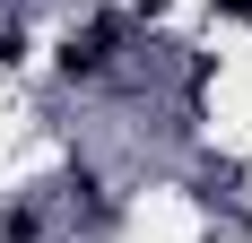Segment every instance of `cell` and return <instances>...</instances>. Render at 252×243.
Masks as SVG:
<instances>
[{
    "label": "cell",
    "mask_w": 252,
    "mask_h": 243,
    "mask_svg": "<svg viewBox=\"0 0 252 243\" xmlns=\"http://www.w3.org/2000/svg\"><path fill=\"white\" fill-rule=\"evenodd\" d=\"M218 9H226V18H252V0H218Z\"/></svg>",
    "instance_id": "cell-2"
},
{
    "label": "cell",
    "mask_w": 252,
    "mask_h": 243,
    "mask_svg": "<svg viewBox=\"0 0 252 243\" xmlns=\"http://www.w3.org/2000/svg\"><path fill=\"white\" fill-rule=\"evenodd\" d=\"M104 52H113V18H96V26H78L70 44H61V70H104Z\"/></svg>",
    "instance_id": "cell-1"
},
{
    "label": "cell",
    "mask_w": 252,
    "mask_h": 243,
    "mask_svg": "<svg viewBox=\"0 0 252 243\" xmlns=\"http://www.w3.org/2000/svg\"><path fill=\"white\" fill-rule=\"evenodd\" d=\"M148 9H157V0H148Z\"/></svg>",
    "instance_id": "cell-3"
}]
</instances>
